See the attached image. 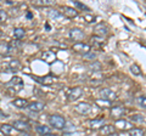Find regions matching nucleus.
I'll list each match as a JSON object with an SVG mask.
<instances>
[{
	"instance_id": "f257e3e1",
	"label": "nucleus",
	"mask_w": 146,
	"mask_h": 136,
	"mask_svg": "<svg viewBox=\"0 0 146 136\" xmlns=\"http://www.w3.org/2000/svg\"><path fill=\"white\" fill-rule=\"evenodd\" d=\"M5 86L10 92L17 94V92H20L21 90L23 89V80H22L20 77H13V78H11L5 84Z\"/></svg>"
},
{
	"instance_id": "f03ea898",
	"label": "nucleus",
	"mask_w": 146,
	"mask_h": 136,
	"mask_svg": "<svg viewBox=\"0 0 146 136\" xmlns=\"http://www.w3.org/2000/svg\"><path fill=\"white\" fill-rule=\"evenodd\" d=\"M49 124L54 129L62 130L66 126V119L60 114H52L49 117Z\"/></svg>"
},
{
	"instance_id": "7ed1b4c3",
	"label": "nucleus",
	"mask_w": 146,
	"mask_h": 136,
	"mask_svg": "<svg viewBox=\"0 0 146 136\" xmlns=\"http://www.w3.org/2000/svg\"><path fill=\"white\" fill-rule=\"evenodd\" d=\"M72 50L84 56V55H86V53H89V52L91 51V48H90V45H88V44L77 43V44H74V45L72 46Z\"/></svg>"
},
{
	"instance_id": "20e7f679",
	"label": "nucleus",
	"mask_w": 146,
	"mask_h": 136,
	"mask_svg": "<svg viewBox=\"0 0 146 136\" xmlns=\"http://www.w3.org/2000/svg\"><path fill=\"white\" fill-rule=\"evenodd\" d=\"M82 95H83V89L82 88H73V89H70L67 91V98L73 102V101H77L78 98H80Z\"/></svg>"
},
{
	"instance_id": "39448f33",
	"label": "nucleus",
	"mask_w": 146,
	"mask_h": 136,
	"mask_svg": "<svg viewBox=\"0 0 146 136\" xmlns=\"http://www.w3.org/2000/svg\"><path fill=\"white\" fill-rule=\"evenodd\" d=\"M100 96L102 97V100H106V101H115V100L117 98V95L115 91H112L111 89H107V88H105V89H101L100 90Z\"/></svg>"
},
{
	"instance_id": "423d86ee",
	"label": "nucleus",
	"mask_w": 146,
	"mask_h": 136,
	"mask_svg": "<svg viewBox=\"0 0 146 136\" xmlns=\"http://www.w3.org/2000/svg\"><path fill=\"white\" fill-rule=\"evenodd\" d=\"M74 111L77 113H79V114L86 116V114H89L91 111V105H89V103H86V102H79L78 105H76Z\"/></svg>"
},
{
	"instance_id": "0eeeda50",
	"label": "nucleus",
	"mask_w": 146,
	"mask_h": 136,
	"mask_svg": "<svg viewBox=\"0 0 146 136\" xmlns=\"http://www.w3.org/2000/svg\"><path fill=\"white\" fill-rule=\"evenodd\" d=\"M125 114V108L123 106H116L111 108V117L116 120H119Z\"/></svg>"
},
{
	"instance_id": "6e6552de",
	"label": "nucleus",
	"mask_w": 146,
	"mask_h": 136,
	"mask_svg": "<svg viewBox=\"0 0 146 136\" xmlns=\"http://www.w3.org/2000/svg\"><path fill=\"white\" fill-rule=\"evenodd\" d=\"M70 38L72 40H74V42L80 43L79 40L84 38V32L79 28H72V29H70Z\"/></svg>"
},
{
	"instance_id": "1a4fd4ad",
	"label": "nucleus",
	"mask_w": 146,
	"mask_h": 136,
	"mask_svg": "<svg viewBox=\"0 0 146 136\" xmlns=\"http://www.w3.org/2000/svg\"><path fill=\"white\" fill-rule=\"evenodd\" d=\"M12 126H13V128H15L17 131H22V133H26L27 130L31 129L29 124L27 123V121H25V120H15V121L12 123Z\"/></svg>"
},
{
	"instance_id": "9d476101",
	"label": "nucleus",
	"mask_w": 146,
	"mask_h": 136,
	"mask_svg": "<svg viewBox=\"0 0 146 136\" xmlns=\"http://www.w3.org/2000/svg\"><path fill=\"white\" fill-rule=\"evenodd\" d=\"M115 128L119 129V130H131V128H134V126H133V124H131V121L119 119V120H116Z\"/></svg>"
},
{
	"instance_id": "9b49d317",
	"label": "nucleus",
	"mask_w": 146,
	"mask_h": 136,
	"mask_svg": "<svg viewBox=\"0 0 146 136\" xmlns=\"http://www.w3.org/2000/svg\"><path fill=\"white\" fill-rule=\"evenodd\" d=\"M94 33L95 35H98V37H104V35H106L108 33V28H107V26L105 24V23H98L96 26H95V28H94Z\"/></svg>"
},
{
	"instance_id": "f8f14e48",
	"label": "nucleus",
	"mask_w": 146,
	"mask_h": 136,
	"mask_svg": "<svg viewBox=\"0 0 146 136\" xmlns=\"http://www.w3.org/2000/svg\"><path fill=\"white\" fill-rule=\"evenodd\" d=\"M62 11H63V15L68 17V18H74V17L78 16V10L71 6H62Z\"/></svg>"
},
{
	"instance_id": "ddd939ff",
	"label": "nucleus",
	"mask_w": 146,
	"mask_h": 136,
	"mask_svg": "<svg viewBox=\"0 0 146 136\" xmlns=\"http://www.w3.org/2000/svg\"><path fill=\"white\" fill-rule=\"evenodd\" d=\"M28 108L29 111H32V112H34V113H38V112H42L44 108H45V105L43 102H39V101H35V102H32V103H29L28 105Z\"/></svg>"
},
{
	"instance_id": "4468645a",
	"label": "nucleus",
	"mask_w": 146,
	"mask_h": 136,
	"mask_svg": "<svg viewBox=\"0 0 146 136\" xmlns=\"http://www.w3.org/2000/svg\"><path fill=\"white\" fill-rule=\"evenodd\" d=\"M105 124L104 118H95V119L89 120V126L91 129H101Z\"/></svg>"
},
{
	"instance_id": "2eb2a0df",
	"label": "nucleus",
	"mask_w": 146,
	"mask_h": 136,
	"mask_svg": "<svg viewBox=\"0 0 146 136\" xmlns=\"http://www.w3.org/2000/svg\"><path fill=\"white\" fill-rule=\"evenodd\" d=\"M116 131V128L113 125H104L101 129H100V134H101L102 136H110L112 134H115Z\"/></svg>"
},
{
	"instance_id": "dca6fc26",
	"label": "nucleus",
	"mask_w": 146,
	"mask_h": 136,
	"mask_svg": "<svg viewBox=\"0 0 146 136\" xmlns=\"http://www.w3.org/2000/svg\"><path fill=\"white\" fill-rule=\"evenodd\" d=\"M11 103L15 107L21 108V110H22V108H27V107H28V105H29V102L27 101V98H15Z\"/></svg>"
},
{
	"instance_id": "f3484780",
	"label": "nucleus",
	"mask_w": 146,
	"mask_h": 136,
	"mask_svg": "<svg viewBox=\"0 0 146 136\" xmlns=\"http://www.w3.org/2000/svg\"><path fill=\"white\" fill-rule=\"evenodd\" d=\"M43 60L46 63H52L55 60H56V53H55L54 51L48 50V51L43 52Z\"/></svg>"
},
{
	"instance_id": "a211bd4d",
	"label": "nucleus",
	"mask_w": 146,
	"mask_h": 136,
	"mask_svg": "<svg viewBox=\"0 0 146 136\" xmlns=\"http://www.w3.org/2000/svg\"><path fill=\"white\" fill-rule=\"evenodd\" d=\"M1 131H3V133L5 134V135H9V136L17 134V130L13 128L12 125H10V124H3V125H1Z\"/></svg>"
},
{
	"instance_id": "6ab92c4d",
	"label": "nucleus",
	"mask_w": 146,
	"mask_h": 136,
	"mask_svg": "<svg viewBox=\"0 0 146 136\" xmlns=\"http://www.w3.org/2000/svg\"><path fill=\"white\" fill-rule=\"evenodd\" d=\"M48 17L50 20H54V21H56V20H61L62 17H63V15L60 12V11H57V10H49L48 11Z\"/></svg>"
},
{
	"instance_id": "aec40b11",
	"label": "nucleus",
	"mask_w": 146,
	"mask_h": 136,
	"mask_svg": "<svg viewBox=\"0 0 146 136\" xmlns=\"http://www.w3.org/2000/svg\"><path fill=\"white\" fill-rule=\"evenodd\" d=\"M35 80L39 81V83H42V84H44V85H50V84L54 83L55 77H52V75H45V77H43V78H35Z\"/></svg>"
},
{
	"instance_id": "412c9836",
	"label": "nucleus",
	"mask_w": 146,
	"mask_h": 136,
	"mask_svg": "<svg viewBox=\"0 0 146 136\" xmlns=\"http://www.w3.org/2000/svg\"><path fill=\"white\" fill-rule=\"evenodd\" d=\"M25 35H26V30L23 28H15L13 29V37H15L17 40H21L22 38H25Z\"/></svg>"
},
{
	"instance_id": "4be33fe9",
	"label": "nucleus",
	"mask_w": 146,
	"mask_h": 136,
	"mask_svg": "<svg viewBox=\"0 0 146 136\" xmlns=\"http://www.w3.org/2000/svg\"><path fill=\"white\" fill-rule=\"evenodd\" d=\"M35 130H36V133L40 134L42 136L48 135V134H51V133H50V128H49V126H46V125H38L35 128Z\"/></svg>"
},
{
	"instance_id": "5701e85b",
	"label": "nucleus",
	"mask_w": 146,
	"mask_h": 136,
	"mask_svg": "<svg viewBox=\"0 0 146 136\" xmlns=\"http://www.w3.org/2000/svg\"><path fill=\"white\" fill-rule=\"evenodd\" d=\"M34 5L36 6H51L55 4L54 0H36V1H33Z\"/></svg>"
},
{
	"instance_id": "b1692460",
	"label": "nucleus",
	"mask_w": 146,
	"mask_h": 136,
	"mask_svg": "<svg viewBox=\"0 0 146 136\" xmlns=\"http://www.w3.org/2000/svg\"><path fill=\"white\" fill-rule=\"evenodd\" d=\"M144 134H145V131L139 128H134L129 130V136H144Z\"/></svg>"
},
{
	"instance_id": "393cba45",
	"label": "nucleus",
	"mask_w": 146,
	"mask_h": 136,
	"mask_svg": "<svg viewBox=\"0 0 146 136\" xmlns=\"http://www.w3.org/2000/svg\"><path fill=\"white\" fill-rule=\"evenodd\" d=\"M144 116L141 114H133L130 116V121H133V123H144Z\"/></svg>"
},
{
	"instance_id": "a878e982",
	"label": "nucleus",
	"mask_w": 146,
	"mask_h": 136,
	"mask_svg": "<svg viewBox=\"0 0 146 136\" xmlns=\"http://www.w3.org/2000/svg\"><path fill=\"white\" fill-rule=\"evenodd\" d=\"M130 72L133 73L134 75H140L141 74V69H140V67L138 65H135V63H133V65L130 66Z\"/></svg>"
},
{
	"instance_id": "bb28decb",
	"label": "nucleus",
	"mask_w": 146,
	"mask_h": 136,
	"mask_svg": "<svg viewBox=\"0 0 146 136\" xmlns=\"http://www.w3.org/2000/svg\"><path fill=\"white\" fill-rule=\"evenodd\" d=\"M73 5H74L77 9H79V10H84V11H90V9L88 7V6H85L84 4H82V3H79V1H74L73 3Z\"/></svg>"
},
{
	"instance_id": "cd10ccee",
	"label": "nucleus",
	"mask_w": 146,
	"mask_h": 136,
	"mask_svg": "<svg viewBox=\"0 0 146 136\" xmlns=\"http://www.w3.org/2000/svg\"><path fill=\"white\" fill-rule=\"evenodd\" d=\"M136 101H138V105L140 107H143L146 110V96H139L138 98H136Z\"/></svg>"
},
{
	"instance_id": "c85d7f7f",
	"label": "nucleus",
	"mask_w": 146,
	"mask_h": 136,
	"mask_svg": "<svg viewBox=\"0 0 146 136\" xmlns=\"http://www.w3.org/2000/svg\"><path fill=\"white\" fill-rule=\"evenodd\" d=\"M95 102H96V105L101 106V107H110V106H111V102L106 101V100H96Z\"/></svg>"
},
{
	"instance_id": "c756f323",
	"label": "nucleus",
	"mask_w": 146,
	"mask_h": 136,
	"mask_svg": "<svg viewBox=\"0 0 146 136\" xmlns=\"http://www.w3.org/2000/svg\"><path fill=\"white\" fill-rule=\"evenodd\" d=\"M7 20V12L5 10H0V22H5Z\"/></svg>"
},
{
	"instance_id": "7c9ffc66",
	"label": "nucleus",
	"mask_w": 146,
	"mask_h": 136,
	"mask_svg": "<svg viewBox=\"0 0 146 136\" xmlns=\"http://www.w3.org/2000/svg\"><path fill=\"white\" fill-rule=\"evenodd\" d=\"M11 67L12 68H15V71H18V67H20V62H18L17 60H13V61H11Z\"/></svg>"
},
{
	"instance_id": "2f4dec72",
	"label": "nucleus",
	"mask_w": 146,
	"mask_h": 136,
	"mask_svg": "<svg viewBox=\"0 0 146 136\" xmlns=\"http://www.w3.org/2000/svg\"><path fill=\"white\" fill-rule=\"evenodd\" d=\"M84 57L86 58H89V60H95L96 58V53H94V52H89V53H86V55H84Z\"/></svg>"
},
{
	"instance_id": "473e14b6",
	"label": "nucleus",
	"mask_w": 146,
	"mask_h": 136,
	"mask_svg": "<svg viewBox=\"0 0 146 136\" xmlns=\"http://www.w3.org/2000/svg\"><path fill=\"white\" fill-rule=\"evenodd\" d=\"M91 40H94V42L96 43V44H101L104 39H102L101 37H98V35H95V37H93V38H91Z\"/></svg>"
},
{
	"instance_id": "72a5a7b5",
	"label": "nucleus",
	"mask_w": 146,
	"mask_h": 136,
	"mask_svg": "<svg viewBox=\"0 0 146 136\" xmlns=\"http://www.w3.org/2000/svg\"><path fill=\"white\" fill-rule=\"evenodd\" d=\"M84 18H85V20H88L86 22H93V20L95 18V17H93V16H88V15H86V16H84Z\"/></svg>"
},
{
	"instance_id": "f704fd0d",
	"label": "nucleus",
	"mask_w": 146,
	"mask_h": 136,
	"mask_svg": "<svg viewBox=\"0 0 146 136\" xmlns=\"http://www.w3.org/2000/svg\"><path fill=\"white\" fill-rule=\"evenodd\" d=\"M17 136H32V135H29L28 133H22V134H20V135H17Z\"/></svg>"
},
{
	"instance_id": "c9c22d12",
	"label": "nucleus",
	"mask_w": 146,
	"mask_h": 136,
	"mask_svg": "<svg viewBox=\"0 0 146 136\" xmlns=\"http://www.w3.org/2000/svg\"><path fill=\"white\" fill-rule=\"evenodd\" d=\"M6 4H9V5H12L13 4V1H11V0H7V1H5Z\"/></svg>"
},
{
	"instance_id": "e433bc0d",
	"label": "nucleus",
	"mask_w": 146,
	"mask_h": 136,
	"mask_svg": "<svg viewBox=\"0 0 146 136\" xmlns=\"http://www.w3.org/2000/svg\"><path fill=\"white\" fill-rule=\"evenodd\" d=\"M44 136H57V135H55V134H48V135H44Z\"/></svg>"
},
{
	"instance_id": "4c0bfd02",
	"label": "nucleus",
	"mask_w": 146,
	"mask_h": 136,
	"mask_svg": "<svg viewBox=\"0 0 146 136\" xmlns=\"http://www.w3.org/2000/svg\"><path fill=\"white\" fill-rule=\"evenodd\" d=\"M145 7H146V4H145Z\"/></svg>"
}]
</instances>
